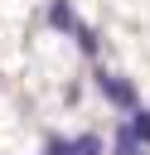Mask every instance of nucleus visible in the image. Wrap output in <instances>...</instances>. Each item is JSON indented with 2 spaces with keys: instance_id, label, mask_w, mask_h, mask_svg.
Instances as JSON below:
<instances>
[{
  "instance_id": "3",
  "label": "nucleus",
  "mask_w": 150,
  "mask_h": 155,
  "mask_svg": "<svg viewBox=\"0 0 150 155\" xmlns=\"http://www.w3.org/2000/svg\"><path fill=\"white\" fill-rule=\"evenodd\" d=\"M116 155H145V140L131 131V121H121V131H116Z\"/></svg>"
},
{
  "instance_id": "1",
  "label": "nucleus",
  "mask_w": 150,
  "mask_h": 155,
  "mask_svg": "<svg viewBox=\"0 0 150 155\" xmlns=\"http://www.w3.org/2000/svg\"><path fill=\"white\" fill-rule=\"evenodd\" d=\"M97 87H102V92H106V102H116L121 111H135V107H140L135 82H126V78H116V73H97Z\"/></svg>"
},
{
  "instance_id": "4",
  "label": "nucleus",
  "mask_w": 150,
  "mask_h": 155,
  "mask_svg": "<svg viewBox=\"0 0 150 155\" xmlns=\"http://www.w3.org/2000/svg\"><path fill=\"white\" fill-rule=\"evenodd\" d=\"M73 39H77V48H82L87 58L97 53V29H87V24H77V29H73Z\"/></svg>"
},
{
  "instance_id": "6",
  "label": "nucleus",
  "mask_w": 150,
  "mask_h": 155,
  "mask_svg": "<svg viewBox=\"0 0 150 155\" xmlns=\"http://www.w3.org/2000/svg\"><path fill=\"white\" fill-rule=\"evenodd\" d=\"M73 155H102V140L97 136H77L73 140Z\"/></svg>"
},
{
  "instance_id": "2",
  "label": "nucleus",
  "mask_w": 150,
  "mask_h": 155,
  "mask_svg": "<svg viewBox=\"0 0 150 155\" xmlns=\"http://www.w3.org/2000/svg\"><path fill=\"white\" fill-rule=\"evenodd\" d=\"M48 24H53V29H63V34H73V29H77L73 5H68V0H48Z\"/></svg>"
},
{
  "instance_id": "5",
  "label": "nucleus",
  "mask_w": 150,
  "mask_h": 155,
  "mask_svg": "<svg viewBox=\"0 0 150 155\" xmlns=\"http://www.w3.org/2000/svg\"><path fill=\"white\" fill-rule=\"evenodd\" d=\"M131 131L150 145V111H145V107H135V111H131Z\"/></svg>"
},
{
  "instance_id": "7",
  "label": "nucleus",
  "mask_w": 150,
  "mask_h": 155,
  "mask_svg": "<svg viewBox=\"0 0 150 155\" xmlns=\"http://www.w3.org/2000/svg\"><path fill=\"white\" fill-rule=\"evenodd\" d=\"M44 155H73V140H63V136H48Z\"/></svg>"
}]
</instances>
